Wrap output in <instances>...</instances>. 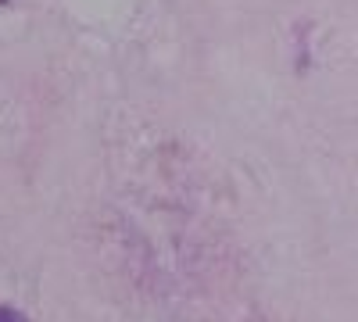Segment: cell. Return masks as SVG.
<instances>
[{"label":"cell","mask_w":358,"mask_h":322,"mask_svg":"<svg viewBox=\"0 0 358 322\" xmlns=\"http://www.w3.org/2000/svg\"><path fill=\"white\" fill-rule=\"evenodd\" d=\"M0 322H29L18 308H11V305H0Z\"/></svg>","instance_id":"obj_1"}]
</instances>
